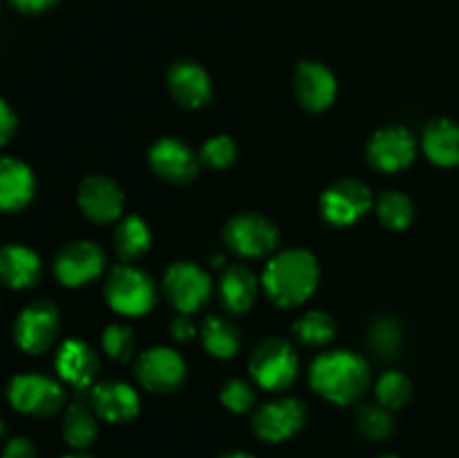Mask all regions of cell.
Instances as JSON below:
<instances>
[{
  "label": "cell",
  "mask_w": 459,
  "mask_h": 458,
  "mask_svg": "<svg viewBox=\"0 0 459 458\" xmlns=\"http://www.w3.org/2000/svg\"><path fill=\"white\" fill-rule=\"evenodd\" d=\"M368 162L381 173H397L412 164L417 155V139L403 126L379 128L368 142Z\"/></svg>",
  "instance_id": "8fae6325"
},
{
  "label": "cell",
  "mask_w": 459,
  "mask_h": 458,
  "mask_svg": "<svg viewBox=\"0 0 459 458\" xmlns=\"http://www.w3.org/2000/svg\"><path fill=\"white\" fill-rule=\"evenodd\" d=\"M357 427L366 438L385 440L394 429L393 413L381 404H366V407L359 409Z\"/></svg>",
  "instance_id": "4dcf8cb0"
},
{
  "label": "cell",
  "mask_w": 459,
  "mask_h": 458,
  "mask_svg": "<svg viewBox=\"0 0 459 458\" xmlns=\"http://www.w3.org/2000/svg\"><path fill=\"white\" fill-rule=\"evenodd\" d=\"M309 384L330 402L348 407L361 400L370 386V366L352 350H330L312 362Z\"/></svg>",
  "instance_id": "7a4b0ae2"
},
{
  "label": "cell",
  "mask_w": 459,
  "mask_h": 458,
  "mask_svg": "<svg viewBox=\"0 0 459 458\" xmlns=\"http://www.w3.org/2000/svg\"><path fill=\"white\" fill-rule=\"evenodd\" d=\"M4 431H7V427H4V422L0 420V438H3V436H4Z\"/></svg>",
  "instance_id": "ab89813d"
},
{
  "label": "cell",
  "mask_w": 459,
  "mask_h": 458,
  "mask_svg": "<svg viewBox=\"0 0 459 458\" xmlns=\"http://www.w3.org/2000/svg\"><path fill=\"white\" fill-rule=\"evenodd\" d=\"M63 458H90V456H83V454H70V456H63Z\"/></svg>",
  "instance_id": "60d3db41"
},
{
  "label": "cell",
  "mask_w": 459,
  "mask_h": 458,
  "mask_svg": "<svg viewBox=\"0 0 459 458\" xmlns=\"http://www.w3.org/2000/svg\"><path fill=\"white\" fill-rule=\"evenodd\" d=\"M106 301L115 313L126 317H142L155 308L157 286L146 272L121 263L108 274Z\"/></svg>",
  "instance_id": "3957f363"
},
{
  "label": "cell",
  "mask_w": 459,
  "mask_h": 458,
  "mask_svg": "<svg viewBox=\"0 0 459 458\" xmlns=\"http://www.w3.org/2000/svg\"><path fill=\"white\" fill-rule=\"evenodd\" d=\"M368 346L379 359H393L402 348V326L394 317H377L368 330Z\"/></svg>",
  "instance_id": "f1b7e54d"
},
{
  "label": "cell",
  "mask_w": 459,
  "mask_h": 458,
  "mask_svg": "<svg viewBox=\"0 0 459 458\" xmlns=\"http://www.w3.org/2000/svg\"><path fill=\"white\" fill-rule=\"evenodd\" d=\"M161 290H164L166 301L179 314H193L204 308L213 286H211V277L206 269L195 263H188V260H179L164 272Z\"/></svg>",
  "instance_id": "52a82bcc"
},
{
  "label": "cell",
  "mask_w": 459,
  "mask_h": 458,
  "mask_svg": "<svg viewBox=\"0 0 459 458\" xmlns=\"http://www.w3.org/2000/svg\"><path fill=\"white\" fill-rule=\"evenodd\" d=\"M169 90L175 101L182 108H188V110H195V108L209 103L211 92H213L209 72L200 63L191 61V58H182V61H175L170 66Z\"/></svg>",
  "instance_id": "d6986e66"
},
{
  "label": "cell",
  "mask_w": 459,
  "mask_h": 458,
  "mask_svg": "<svg viewBox=\"0 0 459 458\" xmlns=\"http://www.w3.org/2000/svg\"><path fill=\"white\" fill-rule=\"evenodd\" d=\"M170 335H173L175 341H191L193 337L197 335V326L193 323L191 314H179V317L173 319L170 323Z\"/></svg>",
  "instance_id": "8d00e7d4"
},
{
  "label": "cell",
  "mask_w": 459,
  "mask_h": 458,
  "mask_svg": "<svg viewBox=\"0 0 459 458\" xmlns=\"http://www.w3.org/2000/svg\"><path fill=\"white\" fill-rule=\"evenodd\" d=\"M97 413L90 398H74L63 413V438L70 447L85 449L97 438Z\"/></svg>",
  "instance_id": "cb8c5ba5"
},
{
  "label": "cell",
  "mask_w": 459,
  "mask_h": 458,
  "mask_svg": "<svg viewBox=\"0 0 459 458\" xmlns=\"http://www.w3.org/2000/svg\"><path fill=\"white\" fill-rule=\"evenodd\" d=\"M148 164L157 178L170 184H188L197 178L200 155L191 151L182 139L161 137L148 151Z\"/></svg>",
  "instance_id": "9a60e30c"
},
{
  "label": "cell",
  "mask_w": 459,
  "mask_h": 458,
  "mask_svg": "<svg viewBox=\"0 0 459 458\" xmlns=\"http://www.w3.org/2000/svg\"><path fill=\"white\" fill-rule=\"evenodd\" d=\"M200 339L206 353L218 359L236 357L240 350V332L224 317H206L200 328Z\"/></svg>",
  "instance_id": "484cf974"
},
{
  "label": "cell",
  "mask_w": 459,
  "mask_h": 458,
  "mask_svg": "<svg viewBox=\"0 0 459 458\" xmlns=\"http://www.w3.org/2000/svg\"><path fill=\"white\" fill-rule=\"evenodd\" d=\"M377 216L385 229L403 232V229L411 227L412 218H415V207L406 193L384 191L377 200Z\"/></svg>",
  "instance_id": "4316f807"
},
{
  "label": "cell",
  "mask_w": 459,
  "mask_h": 458,
  "mask_svg": "<svg viewBox=\"0 0 459 458\" xmlns=\"http://www.w3.org/2000/svg\"><path fill=\"white\" fill-rule=\"evenodd\" d=\"M76 200H79V207L85 218L97 225L115 223V220H121V216H124V191L108 175H88L79 184Z\"/></svg>",
  "instance_id": "5bb4252c"
},
{
  "label": "cell",
  "mask_w": 459,
  "mask_h": 458,
  "mask_svg": "<svg viewBox=\"0 0 459 458\" xmlns=\"http://www.w3.org/2000/svg\"><path fill=\"white\" fill-rule=\"evenodd\" d=\"M0 458H36V445L25 436H16L4 445Z\"/></svg>",
  "instance_id": "d590c367"
},
{
  "label": "cell",
  "mask_w": 459,
  "mask_h": 458,
  "mask_svg": "<svg viewBox=\"0 0 459 458\" xmlns=\"http://www.w3.org/2000/svg\"><path fill=\"white\" fill-rule=\"evenodd\" d=\"M18 12L22 13H40V12H48L52 9L58 0H9Z\"/></svg>",
  "instance_id": "74e56055"
},
{
  "label": "cell",
  "mask_w": 459,
  "mask_h": 458,
  "mask_svg": "<svg viewBox=\"0 0 459 458\" xmlns=\"http://www.w3.org/2000/svg\"><path fill=\"white\" fill-rule=\"evenodd\" d=\"M220 301L233 314H242L255 304L258 296V278L247 265L231 263L220 277Z\"/></svg>",
  "instance_id": "7402d4cb"
},
{
  "label": "cell",
  "mask_w": 459,
  "mask_h": 458,
  "mask_svg": "<svg viewBox=\"0 0 459 458\" xmlns=\"http://www.w3.org/2000/svg\"><path fill=\"white\" fill-rule=\"evenodd\" d=\"M54 368L65 384L74 386L76 391H88L92 389L94 380L99 377L101 359H99L97 350L85 341L67 339L58 348Z\"/></svg>",
  "instance_id": "2e32d148"
},
{
  "label": "cell",
  "mask_w": 459,
  "mask_h": 458,
  "mask_svg": "<svg viewBox=\"0 0 459 458\" xmlns=\"http://www.w3.org/2000/svg\"><path fill=\"white\" fill-rule=\"evenodd\" d=\"M43 274L40 256L27 245L0 247V283L12 290H27L39 283Z\"/></svg>",
  "instance_id": "44dd1931"
},
{
  "label": "cell",
  "mask_w": 459,
  "mask_h": 458,
  "mask_svg": "<svg viewBox=\"0 0 459 458\" xmlns=\"http://www.w3.org/2000/svg\"><path fill=\"white\" fill-rule=\"evenodd\" d=\"M278 227L267 216L242 211L224 225V245L245 259H263L278 245Z\"/></svg>",
  "instance_id": "8992f818"
},
{
  "label": "cell",
  "mask_w": 459,
  "mask_h": 458,
  "mask_svg": "<svg viewBox=\"0 0 459 458\" xmlns=\"http://www.w3.org/2000/svg\"><path fill=\"white\" fill-rule=\"evenodd\" d=\"M375 393L381 407L394 411V409H402L403 404L411 400L412 382L411 377L403 375L402 371H385L384 375L377 380Z\"/></svg>",
  "instance_id": "f546056e"
},
{
  "label": "cell",
  "mask_w": 459,
  "mask_h": 458,
  "mask_svg": "<svg viewBox=\"0 0 459 458\" xmlns=\"http://www.w3.org/2000/svg\"><path fill=\"white\" fill-rule=\"evenodd\" d=\"M375 205L372 191L361 180L345 178L327 187L321 196V216L334 227H348L361 220Z\"/></svg>",
  "instance_id": "9c48e42d"
},
{
  "label": "cell",
  "mask_w": 459,
  "mask_h": 458,
  "mask_svg": "<svg viewBox=\"0 0 459 458\" xmlns=\"http://www.w3.org/2000/svg\"><path fill=\"white\" fill-rule=\"evenodd\" d=\"M249 373L264 391H285L299 375V355L282 337H267L255 346L249 359Z\"/></svg>",
  "instance_id": "277c9868"
},
{
  "label": "cell",
  "mask_w": 459,
  "mask_h": 458,
  "mask_svg": "<svg viewBox=\"0 0 459 458\" xmlns=\"http://www.w3.org/2000/svg\"><path fill=\"white\" fill-rule=\"evenodd\" d=\"M381 458H397V456H381Z\"/></svg>",
  "instance_id": "b9f144b4"
},
{
  "label": "cell",
  "mask_w": 459,
  "mask_h": 458,
  "mask_svg": "<svg viewBox=\"0 0 459 458\" xmlns=\"http://www.w3.org/2000/svg\"><path fill=\"white\" fill-rule=\"evenodd\" d=\"M294 90L296 99L305 110L323 112L334 103L339 84L327 66L318 61H303L296 67Z\"/></svg>",
  "instance_id": "e0dca14e"
},
{
  "label": "cell",
  "mask_w": 459,
  "mask_h": 458,
  "mask_svg": "<svg viewBox=\"0 0 459 458\" xmlns=\"http://www.w3.org/2000/svg\"><path fill=\"white\" fill-rule=\"evenodd\" d=\"M321 269L312 251L303 247L282 250L269 259L263 272V287L281 308H296L316 292Z\"/></svg>",
  "instance_id": "6da1fadb"
},
{
  "label": "cell",
  "mask_w": 459,
  "mask_h": 458,
  "mask_svg": "<svg viewBox=\"0 0 459 458\" xmlns=\"http://www.w3.org/2000/svg\"><path fill=\"white\" fill-rule=\"evenodd\" d=\"M112 245H115L117 256L128 265L146 256L152 245L151 229H148L146 220H142L139 216L121 218L115 233H112Z\"/></svg>",
  "instance_id": "d4e9b609"
},
{
  "label": "cell",
  "mask_w": 459,
  "mask_h": 458,
  "mask_svg": "<svg viewBox=\"0 0 459 458\" xmlns=\"http://www.w3.org/2000/svg\"><path fill=\"white\" fill-rule=\"evenodd\" d=\"M294 337L305 346H325L334 339L336 321L323 310H309L294 321Z\"/></svg>",
  "instance_id": "83f0119b"
},
{
  "label": "cell",
  "mask_w": 459,
  "mask_h": 458,
  "mask_svg": "<svg viewBox=\"0 0 459 458\" xmlns=\"http://www.w3.org/2000/svg\"><path fill=\"white\" fill-rule=\"evenodd\" d=\"M18 130V117L4 99H0V146H7Z\"/></svg>",
  "instance_id": "e575fe53"
},
{
  "label": "cell",
  "mask_w": 459,
  "mask_h": 458,
  "mask_svg": "<svg viewBox=\"0 0 459 458\" xmlns=\"http://www.w3.org/2000/svg\"><path fill=\"white\" fill-rule=\"evenodd\" d=\"M307 418V409L296 398H278L263 404L254 413V434L267 443H282L299 434Z\"/></svg>",
  "instance_id": "4fadbf2b"
},
{
  "label": "cell",
  "mask_w": 459,
  "mask_h": 458,
  "mask_svg": "<svg viewBox=\"0 0 459 458\" xmlns=\"http://www.w3.org/2000/svg\"><path fill=\"white\" fill-rule=\"evenodd\" d=\"M90 404L101 420L112 422V425L130 422L137 418L142 409L137 391L128 382L121 380H106L94 384L90 389Z\"/></svg>",
  "instance_id": "ac0fdd59"
},
{
  "label": "cell",
  "mask_w": 459,
  "mask_h": 458,
  "mask_svg": "<svg viewBox=\"0 0 459 458\" xmlns=\"http://www.w3.org/2000/svg\"><path fill=\"white\" fill-rule=\"evenodd\" d=\"M36 191L30 166L16 157H0V211L13 214L25 209Z\"/></svg>",
  "instance_id": "ffe728a7"
},
{
  "label": "cell",
  "mask_w": 459,
  "mask_h": 458,
  "mask_svg": "<svg viewBox=\"0 0 459 458\" xmlns=\"http://www.w3.org/2000/svg\"><path fill=\"white\" fill-rule=\"evenodd\" d=\"M106 269V254L92 241H74L58 251L54 277L65 287H81L99 278Z\"/></svg>",
  "instance_id": "7c38bea8"
},
{
  "label": "cell",
  "mask_w": 459,
  "mask_h": 458,
  "mask_svg": "<svg viewBox=\"0 0 459 458\" xmlns=\"http://www.w3.org/2000/svg\"><path fill=\"white\" fill-rule=\"evenodd\" d=\"M220 402L233 413H249L255 404V391L245 380H229L220 389Z\"/></svg>",
  "instance_id": "836d02e7"
},
{
  "label": "cell",
  "mask_w": 459,
  "mask_h": 458,
  "mask_svg": "<svg viewBox=\"0 0 459 458\" xmlns=\"http://www.w3.org/2000/svg\"><path fill=\"white\" fill-rule=\"evenodd\" d=\"M134 373L139 384L151 393H173L186 380V362L178 350L169 346H155L139 355Z\"/></svg>",
  "instance_id": "30bf717a"
},
{
  "label": "cell",
  "mask_w": 459,
  "mask_h": 458,
  "mask_svg": "<svg viewBox=\"0 0 459 458\" xmlns=\"http://www.w3.org/2000/svg\"><path fill=\"white\" fill-rule=\"evenodd\" d=\"M7 398L18 413L36 418L56 416L67 404L61 382L39 375V373H21L12 377L7 386Z\"/></svg>",
  "instance_id": "5b68a950"
},
{
  "label": "cell",
  "mask_w": 459,
  "mask_h": 458,
  "mask_svg": "<svg viewBox=\"0 0 459 458\" xmlns=\"http://www.w3.org/2000/svg\"><path fill=\"white\" fill-rule=\"evenodd\" d=\"M61 330V313L52 301H34L25 305L13 323V339L18 348L30 355H40L56 341Z\"/></svg>",
  "instance_id": "ba28073f"
},
{
  "label": "cell",
  "mask_w": 459,
  "mask_h": 458,
  "mask_svg": "<svg viewBox=\"0 0 459 458\" xmlns=\"http://www.w3.org/2000/svg\"><path fill=\"white\" fill-rule=\"evenodd\" d=\"M236 157L238 146L229 135H213L200 148V162L209 169H229Z\"/></svg>",
  "instance_id": "d6a6232c"
},
{
  "label": "cell",
  "mask_w": 459,
  "mask_h": 458,
  "mask_svg": "<svg viewBox=\"0 0 459 458\" xmlns=\"http://www.w3.org/2000/svg\"><path fill=\"white\" fill-rule=\"evenodd\" d=\"M421 148L426 157L437 166L459 164V126L451 119H435L426 126Z\"/></svg>",
  "instance_id": "603a6c76"
},
{
  "label": "cell",
  "mask_w": 459,
  "mask_h": 458,
  "mask_svg": "<svg viewBox=\"0 0 459 458\" xmlns=\"http://www.w3.org/2000/svg\"><path fill=\"white\" fill-rule=\"evenodd\" d=\"M220 458H255V456H251V454H245V452H229Z\"/></svg>",
  "instance_id": "f35d334b"
},
{
  "label": "cell",
  "mask_w": 459,
  "mask_h": 458,
  "mask_svg": "<svg viewBox=\"0 0 459 458\" xmlns=\"http://www.w3.org/2000/svg\"><path fill=\"white\" fill-rule=\"evenodd\" d=\"M101 344L108 357L119 364L128 362L134 355V350H137V339H134L133 328L126 326V323H110L103 330Z\"/></svg>",
  "instance_id": "1f68e13d"
}]
</instances>
